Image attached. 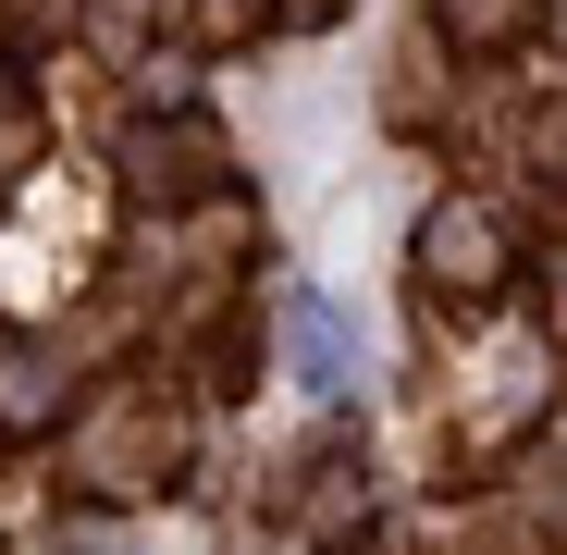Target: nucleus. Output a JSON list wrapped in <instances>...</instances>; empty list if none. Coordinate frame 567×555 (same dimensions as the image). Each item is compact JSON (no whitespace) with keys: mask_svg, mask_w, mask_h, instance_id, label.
I'll list each match as a JSON object with an SVG mask.
<instances>
[{"mask_svg":"<svg viewBox=\"0 0 567 555\" xmlns=\"http://www.w3.org/2000/svg\"><path fill=\"white\" fill-rule=\"evenodd\" d=\"M284 333H297V383H346V370H358V346H346V321L321 309V297H284Z\"/></svg>","mask_w":567,"mask_h":555,"instance_id":"1","label":"nucleus"},{"mask_svg":"<svg viewBox=\"0 0 567 555\" xmlns=\"http://www.w3.org/2000/svg\"><path fill=\"white\" fill-rule=\"evenodd\" d=\"M420 259H432V285H494V223L482 210H444L420 235Z\"/></svg>","mask_w":567,"mask_h":555,"instance_id":"2","label":"nucleus"},{"mask_svg":"<svg viewBox=\"0 0 567 555\" xmlns=\"http://www.w3.org/2000/svg\"><path fill=\"white\" fill-rule=\"evenodd\" d=\"M50 395H62V383H50V358H38V346H0V432H25Z\"/></svg>","mask_w":567,"mask_h":555,"instance_id":"3","label":"nucleus"},{"mask_svg":"<svg viewBox=\"0 0 567 555\" xmlns=\"http://www.w3.org/2000/svg\"><path fill=\"white\" fill-rule=\"evenodd\" d=\"M444 25H456V38H506L518 0H444Z\"/></svg>","mask_w":567,"mask_h":555,"instance_id":"4","label":"nucleus"},{"mask_svg":"<svg viewBox=\"0 0 567 555\" xmlns=\"http://www.w3.org/2000/svg\"><path fill=\"white\" fill-rule=\"evenodd\" d=\"M284 13H297V25H321V13H333V0H284Z\"/></svg>","mask_w":567,"mask_h":555,"instance_id":"5","label":"nucleus"}]
</instances>
